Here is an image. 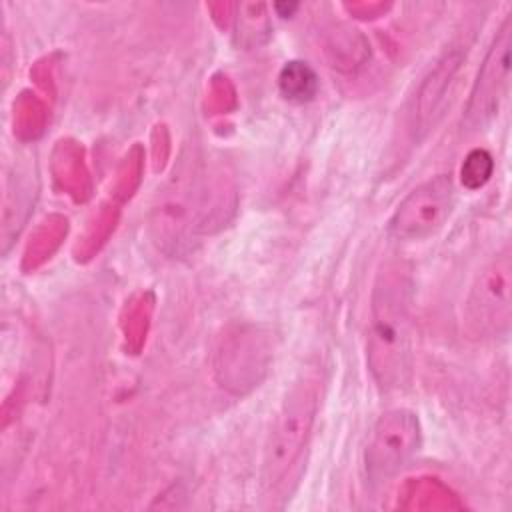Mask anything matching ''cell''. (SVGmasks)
I'll use <instances>...</instances> for the list:
<instances>
[{
    "instance_id": "cell-1",
    "label": "cell",
    "mask_w": 512,
    "mask_h": 512,
    "mask_svg": "<svg viewBox=\"0 0 512 512\" xmlns=\"http://www.w3.org/2000/svg\"><path fill=\"white\" fill-rule=\"evenodd\" d=\"M412 282L404 264L388 262L374 282L366 364L384 392L404 386L412 352Z\"/></svg>"
},
{
    "instance_id": "cell-2",
    "label": "cell",
    "mask_w": 512,
    "mask_h": 512,
    "mask_svg": "<svg viewBox=\"0 0 512 512\" xmlns=\"http://www.w3.org/2000/svg\"><path fill=\"white\" fill-rule=\"evenodd\" d=\"M318 412V380L302 376L286 394L282 408L274 420L264 460H262V492L264 498H282L288 482L294 478L302 462L314 420Z\"/></svg>"
},
{
    "instance_id": "cell-3",
    "label": "cell",
    "mask_w": 512,
    "mask_h": 512,
    "mask_svg": "<svg viewBox=\"0 0 512 512\" xmlns=\"http://www.w3.org/2000/svg\"><path fill=\"white\" fill-rule=\"evenodd\" d=\"M512 250L504 244L476 274L466 304L464 324L474 338H502L512 320Z\"/></svg>"
},
{
    "instance_id": "cell-4",
    "label": "cell",
    "mask_w": 512,
    "mask_h": 512,
    "mask_svg": "<svg viewBox=\"0 0 512 512\" xmlns=\"http://www.w3.org/2000/svg\"><path fill=\"white\" fill-rule=\"evenodd\" d=\"M422 446L418 416L406 408H392L374 422L366 450L364 468L372 484H382L404 470Z\"/></svg>"
},
{
    "instance_id": "cell-5",
    "label": "cell",
    "mask_w": 512,
    "mask_h": 512,
    "mask_svg": "<svg viewBox=\"0 0 512 512\" xmlns=\"http://www.w3.org/2000/svg\"><path fill=\"white\" fill-rule=\"evenodd\" d=\"M456 204L454 182L446 174L432 176L412 188L388 220V234L414 242L436 234L450 218Z\"/></svg>"
},
{
    "instance_id": "cell-6",
    "label": "cell",
    "mask_w": 512,
    "mask_h": 512,
    "mask_svg": "<svg viewBox=\"0 0 512 512\" xmlns=\"http://www.w3.org/2000/svg\"><path fill=\"white\" fill-rule=\"evenodd\" d=\"M510 52H512V20L506 18L494 36L466 106V124L482 128L504 104L510 88Z\"/></svg>"
},
{
    "instance_id": "cell-7",
    "label": "cell",
    "mask_w": 512,
    "mask_h": 512,
    "mask_svg": "<svg viewBox=\"0 0 512 512\" xmlns=\"http://www.w3.org/2000/svg\"><path fill=\"white\" fill-rule=\"evenodd\" d=\"M278 90L288 102L306 104L316 98L320 90V80L308 62L290 60L280 68Z\"/></svg>"
},
{
    "instance_id": "cell-8",
    "label": "cell",
    "mask_w": 512,
    "mask_h": 512,
    "mask_svg": "<svg viewBox=\"0 0 512 512\" xmlns=\"http://www.w3.org/2000/svg\"><path fill=\"white\" fill-rule=\"evenodd\" d=\"M458 66V60L454 56H446L424 80L420 92H418V120L424 122V118L436 110V104L442 100V94Z\"/></svg>"
},
{
    "instance_id": "cell-9",
    "label": "cell",
    "mask_w": 512,
    "mask_h": 512,
    "mask_svg": "<svg viewBox=\"0 0 512 512\" xmlns=\"http://www.w3.org/2000/svg\"><path fill=\"white\" fill-rule=\"evenodd\" d=\"M494 172V160L488 150L474 148L466 154L462 166H460V180L466 190H478L482 188Z\"/></svg>"
},
{
    "instance_id": "cell-10",
    "label": "cell",
    "mask_w": 512,
    "mask_h": 512,
    "mask_svg": "<svg viewBox=\"0 0 512 512\" xmlns=\"http://www.w3.org/2000/svg\"><path fill=\"white\" fill-rule=\"evenodd\" d=\"M296 8H298V4H276V10H278V12L284 10L280 16H290Z\"/></svg>"
}]
</instances>
